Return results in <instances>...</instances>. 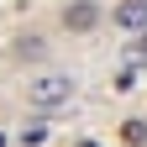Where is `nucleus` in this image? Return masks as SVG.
Returning <instances> with one entry per match:
<instances>
[{
	"label": "nucleus",
	"mask_w": 147,
	"mask_h": 147,
	"mask_svg": "<svg viewBox=\"0 0 147 147\" xmlns=\"http://www.w3.org/2000/svg\"><path fill=\"white\" fill-rule=\"evenodd\" d=\"M21 95H26V105L37 110V116H53V110H63L74 95H79V79H74L68 68H37L21 84Z\"/></svg>",
	"instance_id": "1"
},
{
	"label": "nucleus",
	"mask_w": 147,
	"mask_h": 147,
	"mask_svg": "<svg viewBox=\"0 0 147 147\" xmlns=\"http://www.w3.org/2000/svg\"><path fill=\"white\" fill-rule=\"evenodd\" d=\"M100 21H105V5H100V0H63V5H58V26L68 37L100 32Z\"/></svg>",
	"instance_id": "2"
},
{
	"label": "nucleus",
	"mask_w": 147,
	"mask_h": 147,
	"mask_svg": "<svg viewBox=\"0 0 147 147\" xmlns=\"http://www.w3.org/2000/svg\"><path fill=\"white\" fill-rule=\"evenodd\" d=\"M110 26L116 32H147V0H116L110 5Z\"/></svg>",
	"instance_id": "3"
},
{
	"label": "nucleus",
	"mask_w": 147,
	"mask_h": 147,
	"mask_svg": "<svg viewBox=\"0 0 147 147\" xmlns=\"http://www.w3.org/2000/svg\"><path fill=\"white\" fill-rule=\"evenodd\" d=\"M11 58L16 63H42L47 58V37L42 32H16L11 37Z\"/></svg>",
	"instance_id": "4"
},
{
	"label": "nucleus",
	"mask_w": 147,
	"mask_h": 147,
	"mask_svg": "<svg viewBox=\"0 0 147 147\" xmlns=\"http://www.w3.org/2000/svg\"><path fill=\"white\" fill-rule=\"evenodd\" d=\"M121 147H147V116H126L121 121Z\"/></svg>",
	"instance_id": "5"
},
{
	"label": "nucleus",
	"mask_w": 147,
	"mask_h": 147,
	"mask_svg": "<svg viewBox=\"0 0 147 147\" xmlns=\"http://www.w3.org/2000/svg\"><path fill=\"white\" fill-rule=\"evenodd\" d=\"M47 131H53L47 116H32V121L21 126V147H42V142H47Z\"/></svg>",
	"instance_id": "6"
},
{
	"label": "nucleus",
	"mask_w": 147,
	"mask_h": 147,
	"mask_svg": "<svg viewBox=\"0 0 147 147\" xmlns=\"http://www.w3.org/2000/svg\"><path fill=\"white\" fill-rule=\"evenodd\" d=\"M110 89H116V95H137V89H142L137 84V68H121L116 79H110Z\"/></svg>",
	"instance_id": "7"
},
{
	"label": "nucleus",
	"mask_w": 147,
	"mask_h": 147,
	"mask_svg": "<svg viewBox=\"0 0 147 147\" xmlns=\"http://www.w3.org/2000/svg\"><path fill=\"white\" fill-rule=\"evenodd\" d=\"M126 58H131V63H147V32H137V42H126Z\"/></svg>",
	"instance_id": "8"
},
{
	"label": "nucleus",
	"mask_w": 147,
	"mask_h": 147,
	"mask_svg": "<svg viewBox=\"0 0 147 147\" xmlns=\"http://www.w3.org/2000/svg\"><path fill=\"white\" fill-rule=\"evenodd\" d=\"M74 147H105V142H95V137H79V142H74Z\"/></svg>",
	"instance_id": "9"
},
{
	"label": "nucleus",
	"mask_w": 147,
	"mask_h": 147,
	"mask_svg": "<svg viewBox=\"0 0 147 147\" xmlns=\"http://www.w3.org/2000/svg\"><path fill=\"white\" fill-rule=\"evenodd\" d=\"M0 147H5V131H0Z\"/></svg>",
	"instance_id": "10"
}]
</instances>
